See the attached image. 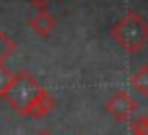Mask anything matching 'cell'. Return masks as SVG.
<instances>
[{
  "label": "cell",
  "instance_id": "cell-9",
  "mask_svg": "<svg viewBox=\"0 0 148 135\" xmlns=\"http://www.w3.org/2000/svg\"><path fill=\"white\" fill-rule=\"evenodd\" d=\"M131 132L133 135H148V116H139L131 122Z\"/></svg>",
  "mask_w": 148,
  "mask_h": 135
},
{
  "label": "cell",
  "instance_id": "cell-11",
  "mask_svg": "<svg viewBox=\"0 0 148 135\" xmlns=\"http://www.w3.org/2000/svg\"><path fill=\"white\" fill-rule=\"evenodd\" d=\"M36 135H51V133H49V132H38Z\"/></svg>",
  "mask_w": 148,
  "mask_h": 135
},
{
  "label": "cell",
  "instance_id": "cell-5",
  "mask_svg": "<svg viewBox=\"0 0 148 135\" xmlns=\"http://www.w3.org/2000/svg\"><path fill=\"white\" fill-rule=\"evenodd\" d=\"M54 107H56V101H54V98L43 88V92L38 96V99L28 107V111H26V116L43 118V116H47L49 113H53Z\"/></svg>",
  "mask_w": 148,
  "mask_h": 135
},
{
  "label": "cell",
  "instance_id": "cell-2",
  "mask_svg": "<svg viewBox=\"0 0 148 135\" xmlns=\"http://www.w3.org/2000/svg\"><path fill=\"white\" fill-rule=\"evenodd\" d=\"M41 92H43V86L40 84V81L36 77H32L28 71H21L15 75V79L11 81L10 88L4 92L2 98L10 103L13 111L26 116L28 107L36 101Z\"/></svg>",
  "mask_w": 148,
  "mask_h": 135
},
{
  "label": "cell",
  "instance_id": "cell-10",
  "mask_svg": "<svg viewBox=\"0 0 148 135\" xmlns=\"http://www.w3.org/2000/svg\"><path fill=\"white\" fill-rule=\"evenodd\" d=\"M32 6H36V8H40V10H45V8L51 4V0H28Z\"/></svg>",
  "mask_w": 148,
  "mask_h": 135
},
{
  "label": "cell",
  "instance_id": "cell-4",
  "mask_svg": "<svg viewBox=\"0 0 148 135\" xmlns=\"http://www.w3.org/2000/svg\"><path fill=\"white\" fill-rule=\"evenodd\" d=\"M28 25H30V28L34 30V34H38V36H41V38H47L49 34L56 28V19H54L47 10H40L30 19Z\"/></svg>",
  "mask_w": 148,
  "mask_h": 135
},
{
  "label": "cell",
  "instance_id": "cell-6",
  "mask_svg": "<svg viewBox=\"0 0 148 135\" xmlns=\"http://www.w3.org/2000/svg\"><path fill=\"white\" fill-rule=\"evenodd\" d=\"M131 86L143 96H148V66L139 68L131 77Z\"/></svg>",
  "mask_w": 148,
  "mask_h": 135
},
{
  "label": "cell",
  "instance_id": "cell-3",
  "mask_svg": "<svg viewBox=\"0 0 148 135\" xmlns=\"http://www.w3.org/2000/svg\"><path fill=\"white\" fill-rule=\"evenodd\" d=\"M137 107H139L137 101L124 90H118L107 103H105L107 113H111L112 116H114V120H118V122H127L135 114Z\"/></svg>",
  "mask_w": 148,
  "mask_h": 135
},
{
  "label": "cell",
  "instance_id": "cell-1",
  "mask_svg": "<svg viewBox=\"0 0 148 135\" xmlns=\"http://www.w3.org/2000/svg\"><path fill=\"white\" fill-rule=\"evenodd\" d=\"M111 36L126 53H139L148 43V21L137 11H127L112 26Z\"/></svg>",
  "mask_w": 148,
  "mask_h": 135
},
{
  "label": "cell",
  "instance_id": "cell-8",
  "mask_svg": "<svg viewBox=\"0 0 148 135\" xmlns=\"http://www.w3.org/2000/svg\"><path fill=\"white\" fill-rule=\"evenodd\" d=\"M13 79H15V73L10 68H6L4 62H0V96H4V92L10 88Z\"/></svg>",
  "mask_w": 148,
  "mask_h": 135
},
{
  "label": "cell",
  "instance_id": "cell-7",
  "mask_svg": "<svg viewBox=\"0 0 148 135\" xmlns=\"http://www.w3.org/2000/svg\"><path fill=\"white\" fill-rule=\"evenodd\" d=\"M15 49H17V43H15V41L0 28V62H4Z\"/></svg>",
  "mask_w": 148,
  "mask_h": 135
}]
</instances>
